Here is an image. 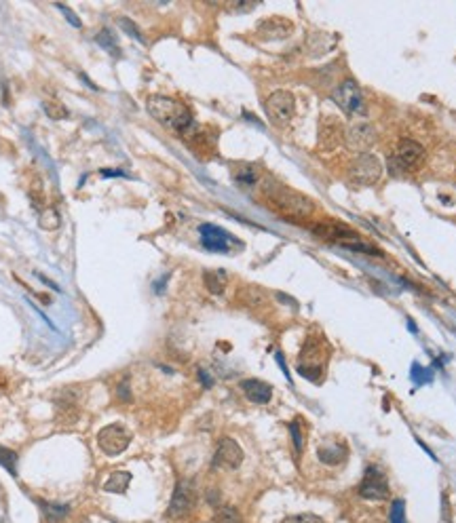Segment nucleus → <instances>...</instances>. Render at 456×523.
Instances as JSON below:
<instances>
[{
	"instance_id": "10",
	"label": "nucleus",
	"mask_w": 456,
	"mask_h": 523,
	"mask_svg": "<svg viewBox=\"0 0 456 523\" xmlns=\"http://www.w3.org/2000/svg\"><path fill=\"white\" fill-rule=\"evenodd\" d=\"M360 496L366 500H376V502L389 500L391 490H389V481H387L385 473H380V470L374 466L366 468L364 479L360 483Z\"/></svg>"
},
{
	"instance_id": "33",
	"label": "nucleus",
	"mask_w": 456,
	"mask_h": 523,
	"mask_svg": "<svg viewBox=\"0 0 456 523\" xmlns=\"http://www.w3.org/2000/svg\"><path fill=\"white\" fill-rule=\"evenodd\" d=\"M58 9H60V11H62L64 15H66V19H68V22H70V24H72L74 28H81V22L76 19V15H74V13H72V11L68 9V7H64V5H58Z\"/></svg>"
},
{
	"instance_id": "23",
	"label": "nucleus",
	"mask_w": 456,
	"mask_h": 523,
	"mask_svg": "<svg viewBox=\"0 0 456 523\" xmlns=\"http://www.w3.org/2000/svg\"><path fill=\"white\" fill-rule=\"evenodd\" d=\"M0 466H5L9 473L15 477L17 475V454L5 445H0Z\"/></svg>"
},
{
	"instance_id": "18",
	"label": "nucleus",
	"mask_w": 456,
	"mask_h": 523,
	"mask_svg": "<svg viewBox=\"0 0 456 523\" xmlns=\"http://www.w3.org/2000/svg\"><path fill=\"white\" fill-rule=\"evenodd\" d=\"M230 173H233V180H235L241 188L256 186L258 180H260L256 165H249V163H235V165L230 167Z\"/></svg>"
},
{
	"instance_id": "11",
	"label": "nucleus",
	"mask_w": 456,
	"mask_h": 523,
	"mask_svg": "<svg viewBox=\"0 0 456 523\" xmlns=\"http://www.w3.org/2000/svg\"><path fill=\"white\" fill-rule=\"evenodd\" d=\"M199 232H201V243L205 249L210 251H218V253H228L233 249V245H239L241 243L230 234L226 232L224 228L220 226H214V224H201L199 226Z\"/></svg>"
},
{
	"instance_id": "25",
	"label": "nucleus",
	"mask_w": 456,
	"mask_h": 523,
	"mask_svg": "<svg viewBox=\"0 0 456 523\" xmlns=\"http://www.w3.org/2000/svg\"><path fill=\"white\" fill-rule=\"evenodd\" d=\"M60 214L56 212V209H51V207H47L44 212L40 214V228H44V230H56V228H60Z\"/></svg>"
},
{
	"instance_id": "15",
	"label": "nucleus",
	"mask_w": 456,
	"mask_h": 523,
	"mask_svg": "<svg viewBox=\"0 0 456 523\" xmlns=\"http://www.w3.org/2000/svg\"><path fill=\"white\" fill-rule=\"evenodd\" d=\"M311 230H313V234H315L317 239L332 241V243H336V245H338V241H342V239L355 234L346 224H340V222H319V224L311 226Z\"/></svg>"
},
{
	"instance_id": "36",
	"label": "nucleus",
	"mask_w": 456,
	"mask_h": 523,
	"mask_svg": "<svg viewBox=\"0 0 456 523\" xmlns=\"http://www.w3.org/2000/svg\"><path fill=\"white\" fill-rule=\"evenodd\" d=\"M199 376H201V380H203V384H205V386H212V380H210V376L205 374V372H199Z\"/></svg>"
},
{
	"instance_id": "29",
	"label": "nucleus",
	"mask_w": 456,
	"mask_h": 523,
	"mask_svg": "<svg viewBox=\"0 0 456 523\" xmlns=\"http://www.w3.org/2000/svg\"><path fill=\"white\" fill-rule=\"evenodd\" d=\"M117 24L129 34V36H133L135 40H140V42H144V36H142V32H140V28L131 22V19H127V17H119L117 19Z\"/></svg>"
},
{
	"instance_id": "27",
	"label": "nucleus",
	"mask_w": 456,
	"mask_h": 523,
	"mask_svg": "<svg viewBox=\"0 0 456 523\" xmlns=\"http://www.w3.org/2000/svg\"><path fill=\"white\" fill-rule=\"evenodd\" d=\"M95 40H97V44H101L104 46L108 53H119V46H117V42H115V38H112V34L108 32V30H101L97 36H95Z\"/></svg>"
},
{
	"instance_id": "3",
	"label": "nucleus",
	"mask_w": 456,
	"mask_h": 523,
	"mask_svg": "<svg viewBox=\"0 0 456 523\" xmlns=\"http://www.w3.org/2000/svg\"><path fill=\"white\" fill-rule=\"evenodd\" d=\"M346 173L351 184L355 186H374L382 178V163L378 161V156L364 152L348 163Z\"/></svg>"
},
{
	"instance_id": "35",
	"label": "nucleus",
	"mask_w": 456,
	"mask_h": 523,
	"mask_svg": "<svg viewBox=\"0 0 456 523\" xmlns=\"http://www.w3.org/2000/svg\"><path fill=\"white\" fill-rule=\"evenodd\" d=\"M119 397H121L123 401H129V399H131V395H129V388H127V382H123V384L119 386Z\"/></svg>"
},
{
	"instance_id": "12",
	"label": "nucleus",
	"mask_w": 456,
	"mask_h": 523,
	"mask_svg": "<svg viewBox=\"0 0 456 523\" xmlns=\"http://www.w3.org/2000/svg\"><path fill=\"white\" fill-rule=\"evenodd\" d=\"M294 32V24L285 17H279V15H273V17H267L262 22H258L256 26V36L260 40H285L289 38Z\"/></svg>"
},
{
	"instance_id": "7",
	"label": "nucleus",
	"mask_w": 456,
	"mask_h": 523,
	"mask_svg": "<svg viewBox=\"0 0 456 523\" xmlns=\"http://www.w3.org/2000/svg\"><path fill=\"white\" fill-rule=\"evenodd\" d=\"M131 443V435L125 427L121 425H108L97 433V445L99 449L108 456H119L123 454Z\"/></svg>"
},
{
	"instance_id": "31",
	"label": "nucleus",
	"mask_w": 456,
	"mask_h": 523,
	"mask_svg": "<svg viewBox=\"0 0 456 523\" xmlns=\"http://www.w3.org/2000/svg\"><path fill=\"white\" fill-rule=\"evenodd\" d=\"M412 370H414V372H412V378L416 380V384H423V382H429V380H431V376H429V374H425L427 370H423L421 365H414Z\"/></svg>"
},
{
	"instance_id": "8",
	"label": "nucleus",
	"mask_w": 456,
	"mask_h": 523,
	"mask_svg": "<svg viewBox=\"0 0 456 523\" xmlns=\"http://www.w3.org/2000/svg\"><path fill=\"white\" fill-rule=\"evenodd\" d=\"M376 142V129L368 121H355L344 129V144L351 152H366Z\"/></svg>"
},
{
	"instance_id": "32",
	"label": "nucleus",
	"mask_w": 456,
	"mask_h": 523,
	"mask_svg": "<svg viewBox=\"0 0 456 523\" xmlns=\"http://www.w3.org/2000/svg\"><path fill=\"white\" fill-rule=\"evenodd\" d=\"M289 431H292V437H294V445H296V452H302V433H300V427L296 422L289 425Z\"/></svg>"
},
{
	"instance_id": "30",
	"label": "nucleus",
	"mask_w": 456,
	"mask_h": 523,
	"mask_svg": "<svg viewBox=\"0 0 456 523\" xmlns=\"http://www.w3.org/2000/svg\"><path fill=\"white\" fill-rule=\"evenodd\" d=\"M281 523H326L321 517L313 515V513H302V515H294V517H287L283 519Z\"/></svg>"
},
{
	"instance_id": "19",
	"label": "nucleus",
	"mask_w": 456,
	"mask_h": 523,
	"mask_svg": "<svg viewBox=\"0 0 456 523\" xmlns=\"http://www.w3.org/2000/svg\"><path fill=\"white\" fill-rule=\"evenodd\" d=\"M338 245H340V247H344V249H351V251H357V253H366V255H376V257H382V251H380L378 247H374V245H370V243L362 241V237H360V234H351V237H346V239L338 241Z\"/></svg>"
},
{
	"instance_id": "34",
	"label": "nucleus",
	"mask_w": 456,
	"mask_h": 523,
	"mask_svg": "<svg viewBox=\"0 0 456 523\" xmlns=\"http://www.w3.org/2000/svg\"><path fill=\"white\" fill-rule=\"evenodd\" d=\"M256 7V3H239V5H230L233 11H251Z\"/></svg>"
},
{
	"instance_id": "20",
	"label": "nucleus",
	"mask_w": 456,
	"mask_h": 523,
	"mask_svg": "<svg viewBox=\"0 0 456 523\" xmlns=\"http://www.w3.org/2000/svg\"><path fill=\"white\" fill-rule=\"evenodd\" d=\"M203 283H205V287H208V291H210V293L220 295V293H224V289H226L228 275H226L222 268H216V271H205V273H203Z\"/></svg>"
},
{
	"instance_id": "2",
	"label": "nucleus",
	"mask_w": 456,
	"mask_h": 523,
	"mask_svg": "<svg viewBox=\"0 0 456 523\" xmlns=\"http://www.w3.org/2000/svg\"><path fill=\"white\" fill-rule=\"evenodd\" d=\"M148 114L157 123L165 125L167 129H174L176 133L188 137L194 133L196 123L192 119V112L184 106L182 101L167 97V95H150L146 101Z\"/></svg>"
},
{
	"instance_id": "1",
	"label": "nucleus",
	"mask_w": 456,
	"mask_h": 523,
	"mask_svg": "<svg viewBox=\"0 0 456 523\" xmlns=\"http://www.w3.org/2000/svg\"><path fill=\"white\" fill-rule=\"evenodd\" d=\"M262 192L275 212H279L285 218L304 220V218H311L315 212V203L307 194H302V192H298L277 180L267 178L262 182Z\"/></svg>"
},
{
	"instance_id": "21",
	"label": "nucleus",
	"mask_w": 456,
	"mask_h": 523,
	"mask_svg": "<svg viewBox=\"0 0 456 523\" xmlns=\"http://www.w3.org/2000/svg\"><path fill=\"white\" fill-rule=\"evenodd\" d=\"M129 481H131V473H127V470H117V473H112L110 479L106 481L104 490L110 494H125Z\"/></svg>"
},
{
	"instance_id": "4",
	"label": "nucleus",
	"mask_w": 456,
	"mask_h": 523,
	"mask_svg": "<svg viewBox=\"0 0 456 523\" xmlns=\"http://www.w3.org/2000/svg\"><path fill=\"white\" fill-rule=\"evenodd\" d=\"M264 110H267L269 121H271L275 127L283 129V127H287V125L294 121V117H296V97H294L289 91H285V89L273 91V93L267 97V101H264Z\"/></svg>"
},
{
	"instance_id": "16",
	"label": "nucleus",
	"mask_w": 456,
	"mask_h": 523,
	"mask_svg": "<svg viewBox=\"0 0 456 523\" xmlns=\"http://www.w3.org/2000/svg\"><path fill=\"white\" fill-rule=\"evenodd\" d=\"M317 456L323 464H330V466H338L346 460L348 456V449L342 441H332V439H326L319 449H317Z\"/></svg>"
},
{
	"instance_id": "24",
	"label": "nucleus",
	"mask_w": 456,
	"mask_h": 523,
	"mask_svg": "<svg viewBox=\"0 0 456 523\" xmlns=\"http://www.w3.org/2000/svg\"><path fill=\"white\" fill-rule=\"evenodd\" d=\"M216 523H243V517L235 506H220L216 511Z\"/></svg>"
},
{
	"instance_id": "14",
	"label": "nucleus",
	"mask_w": 456,
	"mask_h": 523,
	"mask_svg": "<svg viewBox=\"0 0 456 523\" xmlns=\"http://www.w3.org/2000/svg\"><path fill=\"white\" fill-rule=\"evenodd\" d=\"M241 391L243 395L256 405H264L273 399V388L271 384L262 382V380H256V378H249V380H243L241 382Z\"/></svg>"
},
{
	"instance_id": "6",
	"label": "nucleus",
	"mask_w": 456,
	"mask_h": 523,
	"mask_svg": "<svg viewBox=\"0 0 456 523\" xmlns=\"http://www.w3.org/2000/svg\"><path fill=\"white\" fill-rule=\"evenodd\" d=\"M332 101L348 117L364 114V95L360 85L353 78H344L336 85V89L332 91Z\"/></svg>"
},
{
	"instance_id": "5",
	"label": "nucleus",
	"mask_w": 456,
	"mask_h": 523,
	"mask_svg": "<svg viewBox=\"0 0 456 523\" xmlns=\"http://www.w3.org/2000/svg\"><path fill=\"white\" fill-rule=\"evenodd\" d=\"M423 156H425L423 144H419L416 139H410V137H403V139H399L395 154L389 159V171L399 173V171L414 169L423 161Z\"/></svg>"
},
{
	"instance_id": "13",
	"label": "nucleus",
	"mask_w": 456,
	"mask_h": 523,
	"mask_svg": "<svg viewBox=\"0 0 456 523\" xmlns=\"http://www.w3.org/2000/svg\"><path fill=\"white\" fill-rule=\"evenodd\" d=\"M243 462V449L233 437H222L216 445L214 464L224 468H239Z\"/></svg>"
},
{
	"instance_id": "28",
	"label": "nucleus",
	"mask_w": 456,
	"mask_h": 523,
	"mask_svg": "<svg viewBox=\"0 0 456 523\" xmlns=\"http://www.w3.org/2000/svg\"><path fill=\"white\" fill-rule=\"evenodd\" d=\"M389 521H391V523H405V506H403V500H393L391 513H389Z\"/></svg>"
},
{
	"instance_id": "9",
	"label": "nucleus",
	"mask_w": 456,
	"mask_h": 523,
	"mask_svg": "<svg viewBox=\"0 0 456 523\" xmlns=\"http://www.w3.org/2000/svg\"><path fill=\"white\" fill-rule=\"evenodd\" d=\"M194 502H196V492H194L192 481L180 479L176 490H174V496H171V502H169V508H167V517H171V519L186 517L194 508Z\"/></svg>"
},
{
	"instance_id": "22",
	"label": "nucleus",
	"mask_w": 456,
	"mask_h": 523,
	"mask_svg": "<svg viewBox=\"0 0 456 523\" xmlns=\"http://www.w3.org/2000/svg\"><path fill=\"white\" fill-rule=\"evenodd\" d=\"M42 108H44V112H47V117H49L51 121H64V119L70 117L68 108L64 106L62 101H58V99H47V101L42 103Z\"/></svg>"
},
{
	"instance_id": "26",
	"label": "nucleus",
	"mask_w": 456,
	"mask_h": 523,
	"mask_svg": "<svg viewBox=\"0 0 456 523\" xmlns=\"http://www.w3.org/2000/svg\"><path fill=\"white\" fill-rule=\"evenodd\" d=\"M42 511L51 523H60L68 515V506L64 504H42Z\"/></svg>"
},
{
	"instance_id": "17",
	"label": "nucleus",
	"mask_w": 456,
	"mask_h": 523,
	"mask_svg": "<svg viewBox=\"0 0 456 523\" xmlns=\"http://www.w3.org/2000/svg\"><path fill=\"white\" fill-rule=\"evenodd\" d=\"M340 139H344V129L342 125H338L334 121V117H328L323 123H321V133H319V146L326 148V150H334Z\"/></svg>"
}]
</instances>
